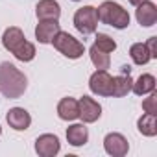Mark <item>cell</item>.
<instances>
[{"label":"cell","mask_w":157,"mask_h":157,"mask_svg":"<svg viewBox=\"0 0 157 157\" xmlns=\"http://www.w3.org/2000/svg\"><path fill=\"white\" fill-rule=\"evenodd\" d=\"M61 30L59 26V21L56 19H50V21H39V24L35 26V39L41 43V44H50L54 35Z\"/></svg>","instance_id":"7c38bea8"},{"label":"cell","mask_w":157,"mask_h":157,"mask_svg":"<svg viewBox=\"0 0 157 157\" xmlns=\"http://www.w3.org/2000/svg\"><path fill=\"white\" fill-rule=\"evenodd\" d=\"M0 137H2V126H0Z\"/></svg>","instance_id":"484cf974"},{"label":"cell","mask_w":157,"mask_h":157,"mask_svg":"<svg viewBox=\"0 0 157 157\" xmlns=\"http://www.w3.org/2000/svg\"><path fill=\"white\" fill-rule=\"evenodd\" d=\"M155 76L153 74H140L137 80L133 82V87L131 91L137 94V96H146L148 93L155 91Z\"/></svg>","instance_id":"e0dca14e"},{"label":"cell","mask_w":157,"mask_h":157,"mask_svg":"<svg viewBox=\"0 0 157 157\" xmlns=\"http://www.w3.org/2000/svg\"><path fill=\"white\" fill-rule=\"evenodd\" d=\"M89 89L93 94L96 96H111L113 93V76L107 72V70H94L89 78Z\"/></svg>","instance_id":"8992f818"},{"label":"cell","mask_w":157,"mask_h":157,"mask_svg":"<svg viewBox=\"0 0 157 157\" xmlns=\"http://www.w3.org/2000/svg\"><path fill=\"white\" fill-rule=\"evenodd\" d=\"M137 129L144 137H155L157 135V117L153 113H144L137 120Z\"/></svg>","instance_id":"ac0fdd59"},{"label":"cell","mask_w":157,"mask_h":157,"mask_svg":"<svg viewBox=\"0 0 157 157\" xmlns=\"http://www.w3.org/2000/svg\"><path fill=\"white\" fill-rule=\"evenodd\" d=\"M2 46H4L8 52H11V54H13L19 61H22V63H30V61L35 57V54H37L35 44L30 43V41H26L24 32H22L21 28H17V26L6 28V32H4V35H2Z\"/></svg>","instance_id":"7a4b0ae2"},{"label":"cell","mask_w":157,"mask_h":157,"mask_svg":"<svg viewBox=\"0 0 157 157\" xmlns=\"http://www.w3.org/2000/svg\"><path fill=\"white\" fill-rule=\"evenodd\" d=\"M144 44H146V48L150 52V57L151 59H157V37H150Z\"/></svg>","instance_id":"603a6c76"},{"label":"cell","mask_w":157,"mask_h":157,"mask_svg":"<svg viewBox=\"0 0 157 157\" xmlns=\"http://www.w3.org/2000/svg\"><path fill=\"white\" fill-rule=\"evenodd\" d=\"M128 2H129L131 6H135V8H137L139 4H142V2H144V0H128Z\"/></svg>","instance_id":"d4e9b609"},{"label":"cell","mask_w":157,"mask_h":157,"mask_svg":"<svg viewBox=\"0 0 157 157\" xmlns=\"http://www.w3.org/2000/svg\"><path fill=\"white\" fill-rule=\"evenodd\" d=\"M120 74H131V67H129V65L120 67Z\"/></svg>","instance_id":"cb8c5ba5"},{"label":"cell","mask_w":157,"mask_h":157,"mask_svg":"<svg viewBox=\"0 0 157 157\" xmlns=\"http://www.w3.org/2000/svg\"><path fill=\"white\" fill-rule=\"evenodd\" d=\"M129 57H131V61H133L135 65H139V67L148 65V63L151 61L150 52H148V48H146L144 43H133L131 48H129Z\"/></svg>","instance_id":"d6986e66"},{"label":"cell","mask_w":157,"mask_h":157,"mask_svg":"<svg viewBox=\"0 0 157 157\" xmlns=\"http://www.w3.org/2000/svg\"><path fill=\"white\" fill-rule=\"evenodd\" d=\"M78 107H80V118L83 120V124H93L102 117V105L91 96H82L78 100Z\"/></svg>","instance_id":"9c48e42d"},{"label":"cell","mask_w":157,"mask_h":157,"mask_svg":"<svg viewBox=\"0 0 157 157\" xmlns=\"http://www.w3.org/2000/svg\"><path fill=\"white\" fill-rule=\"evenodd\" d=\"M89 56H91L93 65H94L98 70H107V68H109V65H111V57H109L107 52H104V50H100L98 46L93 44V46L89 48Z\"/></svg>","instance_id":"ffe728a7"},{"label":"cell","mask_w":157,"mask_h":157,"mask_svg":"<svg viewBox=\"0 0 157 157\" xmlns=\"http://www.w3.org/2000/svg\"><path fill=\"white\" fill-rule=\"evenodd\" d=\"M28 89V78L13 63H0V93L10 100L21 98Z\"/></svg>","instance_id":"6da1fadb"},{"label":"cell","mask_w":157,"mask_h":157,"mask_svg":"<svg viewBox=\"0 0 157 157\" xmlns=\"http://www.w3.org/2000/svg\"><path fill=\"white\" fill-rule=\"evenodd\" d=\"M94 46H98L100 50L111 54V52L117 50V41H115L113 37H109L107 33H96V37H94Z\"/></svg>","instance_id":"44dd1931"},{"label":"cell","mask_w":157,"mask_h":157,"mask_svg":"<svg viewBox=\"0 0 157 157\" xmlns=\"http://www.w3.org/2000/svg\"><path fill=\"white\" fill-rule=\"evenodd\" d=\"M135 19L142 28L155 26V22H157V6H155V2L144 0L142 4H139L137 10H135Z\"/></svg>","instance_id":"8fae6325"},{"label":"cell","mask_w":157,"mask_h":157,"mask_svg":"<svg viewBox=\"0 0 157 157\" xmlns=\"http://www.w3.org/2000/svg\"><path fill=\"white\" fill-rule=\"evenodd\" d=\"M89 140V129L85 128V124L82 122H76V124H70L67 128V142L74 148H80V146H85Z\"/></svg>","instance_id":"9a60e30c"},{"label":"cell","mask_w":157,"mask_h":157,"mask_svg":"<svg viewBox=\"0 0 157 157\" xmlns=\"http://www.w3.org/2000/svg\"><path fill=\"white\" fill-rule=\"evenodd\" d=\"M104 150L107 155H113V157H124L128 151H129V142L128 139L122 135V133H117V131H111L104 137Z\"/></svg>","instance_id":"52a82bcc"},{"label":"cell","mask_w":157,"mask_h":157,"mask_svg":"<svg viewBox=\"0 0 157 157\" xmlns=\"http://www.w3.org/2000/svg\"><path fill=\"white\" fill-rule=\"evenodd\" d=\"M61 150V142L54 133H43L35 139V151L41 157H54Z\"/></svg>","instance_id":"ba28073f"},{"label":"cell","mask_w":157,"mask_h":157,"mask_svg":"<svg viewBox=\"0 0 157 157\" xmlns=\"http://www.w3.org/2000/svg\"><path fill=\"white\" fill-rule=\"evenodd\" d=\"M35 15L39 21H50V19L59 21L61 6H59L57 0H39L37 6H35Z\"/></svg>","instance_id":"4fadbf2b"},{"label":"cell","mask_w":157,"mask_h":157,"mask_svg":"<svg viewBox=\"0 0 157 157\" xmlns=\"http://www.w3.org/2000/svg\"><path fill=\"white\" fill-rule=\"evenodd\" d=\"M96 11H98V22L102 24L113 26L115 30H126L129 26V13L118 2L105 0L96 8Z\"/></svg>","instance_id":"3957f363"},{"label":"cell","mask_w":157,"mask_h":157,"mask_svg":"<svg viewBox=\"0 0 157 157\" xmlns=\"http://www.w3.org/2000/svg\"><path fill=\"white\" fill-rule=\"evenodd\" d=\"M50 44H54V48L68 59H80L85 54V44L82 41H78L74 35H70L68 32H63V30H59L54 35Z\"/></svg>","instance_id":"277c9868"},{"label":"cell","mask_w":157,"mask_h":157,"mask_svg":"<svg viewBox=\"0 0 157 157\" xmlns=\"http://www.w3.org/2000/svg\"><path fill=\"white\" fill-rule=\"evenodd\" d=\"M6 122L15 131H26L32 126V115L24 107H11L6 115Z\"/></svg>","instance_id":"30bf717a"},{"label":"cell","mask_w":157,"mask_h":157,"mask_svg":"<svg viewBox=\"0 0 157 157\" xmlns=\"http://www.w3.org/2000/svg\"><path fill=\"white\" fill-rule=\"evenodd\" d=\"M57 117L65 122H72L80 118V107H78V100L72 96H65L57 104Z\"/></svg>","instance_id":"5bb4252c"},{"label":"cell","mask_w":157,"mask_h":157,"mask_svg":"<svg viewBox=\"0 0 157 157\" xmlns=\"http://www.w3.org/2000/svg\"><path fill=\"white\" fill-rule=\"evenodd\" d=\"M142 109H144V113H153V115H157V93H155V91L148 93V98L142 100Z\"/></svg>","instance_id":"7402d4cb"},{"label":"cell","mask_w":157,"mask_h":157,"mask_svg":"<svg viewBox=\"0 0 157 157\" xmlns=\"http://www.w3.org/2000/svg\"><path fill=\"white\" fill-rule=\"evenodd\" d=\"M72 2H80V0H72Z\"/></svg>","instance_id":"4316f807"},{"label":"cell","mask_w":157,"mask_h":157,"mask_svg":"<svg viewBox=\"0 0 157 157\" xmlns=\"http://www.w3.org/2000/svg\"><path fill=\"white\" fill-rule=\"evenodd\" d=\"M131 87H133L131 74H118V76L113 78V93H111V96L122 98V96L131 93Z\"/></svg>","instance_id":"2e32d148"},{"label":"cell","mask_w":157,"mask_h":157,"mask_svg":"<svg viewBox=\"0 0 157 157\" xmlns=\"http://www.w3.org/2000/svg\"><path fill=\"white\" fill-rule=\"evenodd\" d=\"M74 28L82 35H91L98 28V11L94 6H83L74 13Z\"/></svg>","instance_id":"5b68a950"}]
</instances>
